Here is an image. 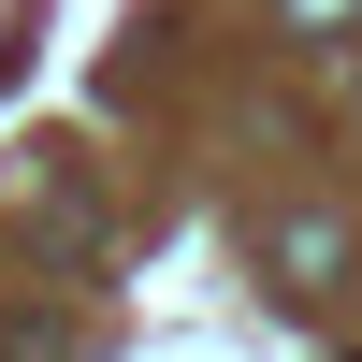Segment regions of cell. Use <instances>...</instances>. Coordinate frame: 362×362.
I'll return each instance as SVG.
<instances>
[{"label":"cell","instance_id":"cell-1","mask_svg":"<svg viewBox=\"0 0 362 362\" xmlns=\"http://www.w3.org/2000/svg\"><path fill=\"white\" fill-rule=\"evenodd\" d=\"M290 15H305V29H348V15H362V0H290Z\"/></svg>","mask_w":362,"mask_h":362}]
</instances>
